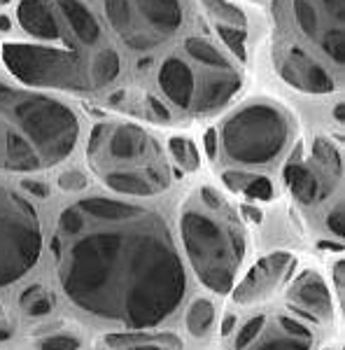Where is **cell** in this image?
I'll use <instances>...</instances> for the list:
<instances>
[{
  "label": "cell",
  "mask_w": 345,
  "mask_h": 350,
  "mask_svg": "<svg viewBox=\"0 0 345 350\" xmlns=\"http://www.w3.org/2000/svg\"><path fill=\"white\" fill-rule=\"evenodd\" d=\"M243 194H245L247 199L271 201V199H273V185H271V180L264 178V175H254L252 183L243 189Z\"/></svg>",
  "instance_id": "f1b7e54d"
},
{
  "label": "cell",
  "mask_w": 345,
  "mask_h": 350,
  "mask_svg": "<svg viewBox=\"0 0 345 350\" xmlns=\"http://www.w3.org/2000/svg\"><path fill=\"white\" fill-rule=\"evenodd\" d=\"M59 187L64 191H80L87 187V175L80 171H66L59 178Z\"/></svg>",
  "instance_id": "4dcf8cb0"
},
{
  "label": "cell",
  "mask_w": 345,
  "mask_h": 350,
  "mask_svg": "<svg viewBox=\"0 0 345 350\" xmlns=\"http://www.w3.org/2000/svg\"><path fill=\"white\" fill-rule=\"evenodd\" d=\"M287 308L299 318H305L310 323H331L333 320V299L331 292L327 287L325 278L318 271L308 269L303 273H299L292 280V285L287 287L285 295Z\"/></svg>",
  "instance_id": "30bf717a"
},
{
  "label": "cell",
  "mask_w": 345,
  "mask_h": 350,
  "mask_svg": "<svg viewBox=\"0 0 345 350\" xmlns=\"http://www.w3.org/2000/svg\"><path fill=\"white\" fill-rule=\"evenodd\" d=\"M77 135L80 122L61 100L0 82V171L52 168L70 157Z\"/></svg>",
  "instance_id": "7a4b0ae2"
},
{
  "label": "cell",
  "mask_w": 345,
  "mask_h": 350,
  "mask_svg": "<svg viewBox=\"0 0 345 350\" xmlns=\"http://www.w3.org/2000/svg\"><path fill=\"white\" fill-rule=\"evenodd\" d=\"M280 75L287 84L305 94H331L336 89V82L329 72L299 47H292L282 56Z\"/></svg>",
  "instance_id": "8fae6325"
},
{
  "label": "cell",
  "mask_w": 345,
  "mask_h": 350,
  "mask_svg": "<svg viewBox=\"0 0 345 350\" xmlns=\"http://www.w3.org/2000/svg\"><path fill=\"white\" fill-rule=\"evenodd\" d=\"M40 295H44V290H42V287H40V285H31V287H28V290L24 292V295H21V299H19L21 308H26L28 304H31V301H36V299L40 297Z\"/></svg>",
  "instance_id": "60d3db41"
},
{
  "label": "cell",
  "mask_w": 345,
  "mask_h": 350,
  "mask_svg": "<svg viewBox=\"0 0 345 350\" xmlns=\"http://www.w3.org/2000/svg\"><path fill=\"white\" fill-rule=\"evenodd\" d=\"M203 143H206V154L215 159L217 157V133H215V129H208L206 135H203Z\"/></svg>",
  "instance_id": "f35d334b"
},
{
  "label": "cell",
  "mask_w": 345,
  "mask_h": 350,
  "mask_svg": "<svg viewBox=\"0 0 345 350\" xmlns=\"http://www.w3.org/2000/svg\"><path fill=\"white\" fill-rule=\"evenodd\" d=\"M120 70H122L120 54L112 52V49H105V52H100L94 59L92 70H89V77H92V87H105V84H110L112 80H117V77H120Z\"/></svg>",
  "instance_id": "44dd1931"
},
{
  "label": "cell",
  "mask_w": 345,
  "mask_h": 350,
  "mask_svg": "<svg viewBox=\"0 0 345 350\" xmlns=\"http://www.w3.org/2000/svg\"><path fill=\"white\" fill-rule=\"evenodd\" d=\"M10 338H12V329H10V327H0V343L10 341Z\"/></svg>",
  "instance_id": "ee69618b"
},
{
  "label": "cell",
  "mask_w": 345,
  "mask_h": 350,
  "mask_svg": "<svg viewBox=\"0 0 345 350\" xmlns=\"http://www.w3.org/2000/svg\"><path fill=\"white\" fill-rule=\"evenodd\" d=\"M217 33H219V38L224 40L226 47H229L231 52L236 54V59H238V61L247 59V54H245V38H247V33L243 31V28H236V26H231V24H217Z\"/></svg>",
  "instance_id": "484cf974"
},
{
  "label": "cell",
  "mask_w": 345,
  "mask_h": 350,
  "mask_svg": "<svg viewBox=\"0 0 345 350\" xmlns=\"http://www.w3.org/2000/svg\"><path fill=\"white\" fill-rule=\"evenodd\" d=\"M294 16L331 64L343 66V0H294Z\"/></svg>",
  "instance_id": "ba28073f"
},
{
  "label": "cell",
  "mask_w": 345,
  "mask_h": 350,
  "mask_svg": "<svg viewBox=\"0 0 345 350\" xmlns=\"http://www.w3.org/2000/svg\"><path fill=\"white\" fill-rule=\"evenodd\" d=\"M147 105H150V112H152V117L154 120H159V122H168L171 120V112H168L166 108H163V103H159L156 98H147Z\"/></svg>",
  "instance_id": "8d00e7d4"
},
{
  "label": "cell",
  "mask_w": 345,
  "mask_h": 350,
  "mask_svg": "<svg viewBox=\"0 0 345 350\" xmlns=\"http://www.w3.org/2000/svg\"><path fill=\"white\" fill-rule=\"evenodd\" d=\"M40 250L42 227L36 208L16 191L0 187V290L24 278Z\"/></svg>",
  "instance_id": "8992f818"
},
{
  "label": "cell",
  "mask_w": 345,
  "mask_h": 350,
  "mask_svg": "<svg viewBox=\"0 0 345 350\" xmlns=\"http://www.w3.org/2000/svg\"><path fill=\"white\" fill-rule=\"evenodd\" d=\"M313 159L320 163L325 171H329L331 175H341L343 173V159L341 152H338L336 145L327 138H315L313 143Z\"/></svg>",
  "instance_id": "603a6c76"
},
{
  "label": "cell",
  "mask_w": 345,
  "mask_h": 350,
  "mask_svg": "<svg viewBox=\"0 0 345 350\" xmlns=\"http://www.w3.org/2000/svg\"><path fill=\"white\" fill-rule=\"evenodd\" d=\"M180 236L201 283L217 295L231 292L247 250L245 231L234 215L215 217L210 208H184L180 215Z\"/></svg>",
  "instance_id": "277c9868"
},
{
  "label": "cell",
  "mask_w": 345,
  "mask_h": 350,
  "mask_svg": "<svg viewBox=\"0 0 345 350\" xmlns=\"http://www.w3.org/2000/svg\"><path fill=\"white\" fill-rule=\"evenodd\" d=\"M184 47L191 59H196L203 66H210L212 70H234V68H231V61L226 59L215 44L203 40V38H189V40L184 42Z\"/></svg>",
  "instance_id": "ffe728a7"
},
{
  "label": "cell",
  "mask_w": 345,
  "mask_h": 350,
  "mask_svg": "<svg viewBox=\"0 0 345 350\" xmlns=\"http://www.w3.org/2000/svg\"><path fill=\"white\" fill-rule=\"evenodd\" d=\"M16 14H19V24L31 36L44 38V40H56L61 36L52 0H21Z\"/></svg>",
  "instance_id": "9a60e30c"
},
{
  "label": "cell",
  "mask_w": 345,
  "mask_h": 350,
  "mask_svg": "<svg viewBox=\"0 0 345 350\" xmlns=\"http://www.w3.org/2000/svg\"><path fill=\"white\" fill-rule=\"evenodd\" d=\"M333 117H336V122H345V105L343 103H338L336 108H333Z\"/></svg>",
  "instance_id": "7bdbcfd3"
},
{
  "label": "cell",
  "mask_w": 345,
  "mask_h": 350,
  "mask_svg": "<svg viewBox=\"0 0 345 350\" xmlns=\"http://www.w3.org/2000/svg\"><path fill=\"white\" fill-rule=\"evenodd\" d=\"M327 350H329V348H327Z\"/></svg>",
  "instance_id": "681fc988"
},
{
  "label": "cell",
  "mask_w": 345,
  "mask_h": 350,
  "mask_svg": "<svg viewBox=\"0 0 345 350\" xmlns=\"http://www.w3.org/2000/svg\"><path fill=\"white\" fill-rule=\"evenodd\" d=\"M0 313H3V308H0Z\"/></svg>",
  "instance_id": "c3c4849f"
},
{
  "label": "cell",
  "mask_w": 345,
  "mask_h": 350,
  "mask_svg": "<svg viewBox=\"0 0 345 350\" xmlns=\"http://www.w3.org/2000/svg\"><path fill=\"white\" fill-rule=\"evenodd\" d=\"M82 341L77 336H70V334H54V336H47L38 343L40 350H80Z\"/></svg>",
  "instance_id": "f546056e"
},
{
  "label": "cell",
  "mask_w": 345,
  "mask_h": 350,
  "mask_svg": "<svg viewBox=\"0 0 345 350\" xmlns=\"http://www.w3.org/2000/svg\"><path fill=\"white\" fill-rule=\"evenodd\" d=\"M168 150H171L173 159L180 163L182 171H196V168H199V163H201L199 150H196V145L191 143L189 138L175 135V138L168 140Z\"/></svg>",
  "instance_id": "cb8c5ba5"
},
{
  "label": "cell",
  "mask_w": 345,
  "mask_h": 350,
  "mask_svg": "<svg viewBox=\"0 0 345 350\" xmlns=\"http://www.w3.org/2000/svg\"><path fill=\"white\" fill-rule=\"evenodd\" d=\"M266 315H254V318L247 320L245 325H243V329L238 332V336H236V350H245L250 348L254 343V338L262 334L264 325H266Z\"/></svg>",
  "instance_id": "83f0119b"
},
{
  "label": "cell",
  "mask_w": 345,
  "mask_h": 350,
  "mask_svg": "<svg viewBox=\"0 0 345 350\" xmlns=\"http://www.w3.org/2000/svg\"><path fill=\"white\" fill-rule=\"evenodd\" d=\"M240 213H243V217H245L247 222H254V224H259L264 219V213L259 211L257 206H250V203H245V206L240 208Z\"/></svg>",
  "instance_id": "ab89813d"
},
{
  "label": "cell",
  "mask_w": 345,
  "mask_h": 350,
  "mask_svg": "<svg viewBox=\"0 0 345 350\" xmlns=\"http://www.w3.org/2000/svg\"><path fill=\"white\" fill-rule=\"evenodd\" d=\"M327 227H329V231L336 239H343V206L341 203L327 215Z\"/></svg>",
  "instance_id": "836d02e7"
},
{
  "label": "cell",
  "mask_w": 345,
  "mask_h": 350,
  "mask_svg": "<svg viewBox=\"0 0 345 350\" xmlns=\"http://www.w3.org/2000/svg\"><path fill=\"white\" fill-rule=\"evenodd\" d=\"M203 5L208 8V12L215 14L217 19H229L231 26L238 24L243 26L245 24V16H243V12L236 5H231L229 0H203Z\"/></svg>",
  "instance_id": "4316f807"
},
{
  "label": "cell",
  "mask_w": 345,
  "mask_h": 350,
  "mask_svg": "<svg viewBox=\"0 0 345 350\" xmlns=\"http://www.w3.org/2000/svg\"><path fill=\"white\" fill-rule=\"evenodd\" d=\"M333 285H336V297L341 299V304H343V292H345V262L343 259H338V262L333 264Z\"/></svg>",
  "instance_id": "d590c367"
},
{
  "label": "cell",
  "mask_w": 345,
  "mask_h": 350,
  "mask_svg": "<svg viewBox=\"0 0 345 350\" xmlns=\"http://www.w3.org/2000/svg\"><path fill=\"white\" fill-rule=\"evenodd\" d=\"M21 187H24L26 191H31L33 196H40V199L49 196V187L44 183H38V180H24V183H21Z\"/></svg>",
  "instance_id": "74e56055"
},
{
  "label": "cell",
  "mask_w": 345,
  "mask_h": 350,
  "mask_svg": "<svg viewBox=\"0 0 345 350\" xmlns=\"http://www.w3.org/2000/svg\"><path fill=\"white\" fill-rule=\"evenodd\" d=\"M103 5H105L107 21H110V26L115 28V31H120L122 36L131 31L133 16H131V5H128V0H103Z\"/></svg>",
  "instance_id": "d4e9b609"
},
{
  "label": "cell",
  "mask_w": 345,
  "mask_h": 350,
  "mask_svg": "<svg viewBox=\"0 0 345 350\" xmlns=\"http://www.w3.org/2000/svg\"><path fill=\"white\" fill-rule=\"evenodd\" d=\"M290 117L278 105L252 103L224 122L222 145L234 161L266 166L282 154L290 143Z\"/></svg>",
  "instance_id": "5b68a950"
},
{
  "label": "cell",
  "mask_w": 345,
  "mask_h": 350,
  "mask_svg": "<svg viewBox=\"0 0 345 350\" xmlns=\"http://www.w3.org/2000/svg\"><path fill=\"white\" fill-rule=\"evenodd\" d=\"M124 98V94L120 92V94H115V96H112V98H110V103H117V100H122Z\"/></svg>",
  "instance_id": "bcb514c9"
},
{
  "label": "cell",
  "mask_w": 345,
  "mask_h": 350,
  "mask_svg": "<svg viewBox=\"0 0 345 350\" xmlns=\"http://www.w3.org/2000/svg\"><path fill=\"white\" fill-rule=\"evenodd\" d=\"M282 178H285L287 187L292 189V194L301 203H315L327 194L318 175L310 168H305L303 163H287Z\"/></svg>",
  "instance_id": "ac0fdd59"
},
{
  "label": "cell",
  "mask_w": 345,
  "mask_h": 350,
  "mask_svg": "<svg viewBox=\"0 0 345 350\" xmlns=\"http://www.w3.org/2000/svg\"><path fill=\"white\" fill-rule=\"evenodd\" d=\"M0 3H10V0H0Z\"/></svg>",
  "instance_id": "7dc6e473"
},
{
  "label": "cell",
  "mask_w": 345,
  "mask_h": 350,
  "mask_svg": "<svg viewBox=\"0 0 345 350\" xmlns=\"http://www.w3.org/2000/svg\"><path fill=\"white\" fill-rule=\"evenodd\" d=\"M52 255L75 306L126 329H150L182 304L187 275L159 213L110 196L61 211Z\"/></svg>",
  "instance_id": "6da1fadb"
},
{
  "label": "cell",
  "mask_w": 345,
  "mask_h": 350,
  "mask_svg": "<svg viewBox=\"0 0 345 350\" xmlns=\"http://www.w3.org/2000/svg\"><path fill=\"white\" fill-rule=\"evenodd\" d=\"M87 154L96 173L117 194L154 196L168 189L171 175L161 148L135 124H98L92 129Z\"/></svg>",
  "instance_id": "3957f363"
},
{
  "label": "cell",
  "mask_w": 345,
  "mask_h": 350,
  "mask_svg": "<svg viewBox=\"0 0 345 350\" xmlns=\"http://www.w3.org/2000/svg\"><path fill=\"white\" fill-rule=\"evenodd\" d=\"M252 178H254V175L245 173V171H226V173H222L224 185L229 189H234V191H243V189L247 187V185L252 183Z\"/></svg>",
  "instance_id": "1f68e13d"
},
{
  "label": "cell",
  "mask_w": 345,
  "mask_h": 350,
  "mask_svg": "<svg viewBox=\"0 0 345 350\" xmlns=\"http://www.w3.org/2000/svg\"><path fill=\"white\" fill-rule=\"evenodd\" d=\"M236 327V315H226L224 323H222V336H229Z\"/></svg>",
  "instance_id": "b9f144b4"
},
{
  "label": "cell",
  "mask_w": 345,
  "mask_h": 350,
  "mask_svg": "<svg viewBox=\"0 0 345 350\" xmlns=\"http://www.w3.org/2000/svg\"><path fill=\"white\" fill-rule=\"evenodd\" d=\"M3 59L10 72L31 87H52L66 92H87L92 89L89 70L77 54L47 49L38 44H5Z\"/></svg>",
  "instance_id": "52a82bcc"
},
{
  "label": "cell",
  "mask_w": 345,
  "mask_h": 350,
  "mask_svg": "<svg viewBox=\"0 0 345 350\" xmlns=\"http://www.w3.org/2000/svg\"><path fill=\"white\" fill-rule=\"evenodd\" d=\"M49 310H52V299L47 295H40L36 301H31L26 306V313L31 315V318H42V315H47Z\"/></svg>",
  "instance_id": "d6a6232c"
},
{
  "label": "cell",
  "mask_w": 345,
  "mask_h": 350,
  "mask_svg": "<svg viewBox=\"0 0 345 350\" xmlns=\"http://www.w3.org/2000/svg\"><path fill=\"white\" fill-rule=\"evenodd\" d=\"M138 10L163 36H171L182 24V8L178 0H135Z\"/></svg>",
  "instance_id": "e0dca14e"
},
{
  "label": "cell",
  "mask_w": 345,
  "mask_h": 350,
  "mask_svg": "<svg viewBox=\"0 0 345 350\" xmlns=\"http://www.w3.org/2000/svg\"><path fill=\"white\" fill-rule=\"evenodd\" d=\"M215 323V306L208 299H196L194 304L187 310V329L191 336L203 338L210 332V327Z\"/></svg>",
  "instance_id": "7402d4cb"
},
{
  "label": "cell",
  "mask_w": 345,
  "mask_h": 350,
  "mask_svg": "<svg viewBox=\"0 0 345 350\" xmlns=\"http://www.w3.org/2000/svg\"><path fill=\"white\" fill-rule=\"evenodd\" d=\"M159 87L180 110H191L194 103V72L182 59H166L159 70Z\"/></svg>",
  "instance_id": "4fadbf2b"
},
{
  "label": "cell",
  "mask_w": 345,
  "mask_h": 350,
  "mask_svg": "<svg viewBox=\"0 0 345 350\" xmlns=\"http://www.w3.org/2000/svg\"><path fill=\"white\" fill-rule=\"evenodd\" d=\"M105 346L110 350H184L182 338L171 332H112L105 336Z\"/></svg>",
  "instance_id": "2e32d148"
},
{
  "label": "cell",
  "mask_w": 345,
  "mask_h": 350,
  "mask_svg": "<svg viewBox=\"0 0 345 350\" xmlns=\"http://www.w3.org/2000/svg\"><path fill=\"white\" fill-rule=\"evenodd\" d=\"M240 89V77L236 75L234 70H219L217 75L208 77L206 84L194 94V103H191V110L201 112H212V110H219L238 94Z\"/></svg>",
  "instance_id": "5bb4252c"
},
{
  "label": "cell",
  "mask_w": 345,
  "mask_h": 350,
  "mask_svg": "<svg viewBox=\"0 0 345 350\" xmlns=\"http://www.w3.org/2000/svg\"><path fill=\"white\" fill-rule=\"evenodd\" d=\"M313 341V332L301 320L278 315L273 320H266L262 334L245 350H310Z\"/></svg>",
  "instance_id": "7c38bea8"
},
{
  "label": "cell",
  "mask_w": 345,
  "mask_h": 350,
  "mask_svg": "<svg viewBox=\"0 0 345 350\" xmlns=\"http://www.w3.org/2000/svg\"><path fill=\"white\" fill-rule=\"evenodd\" d=\"M0 31H10V19L0 14Z\"/></svg>",
  "instance_id": "f6af8a7d"
},
{
  "label": "cell",
  "mask_w": 345,
  "mask_h": 350,
  "mask_svg": "<svg viewBox=\"0 0 345 350\" xmlns=\"http://www.w3.org/2000/svg\"><path fill=\"white\" fill-rule=\"evenodd\" d=\"M201 201H203V206L210 208V211L224 208V196L212 187H201Z\"/></svg>",
  "instance_id": "e575fe53"
},
{
  "label": "cell",
  "mask_w": 345,
  "mask_h": 350,
  "mask_svg": "<svg viewBox=\"0 0 345 350\" xmlns=\"http://www.w3.org/2000/svg\"><path fill=\"white\" fill-rule=\"evenodd\" d=\"M64 12L66 21L75 31V36L80 38L84 44H96L100 40V28L98 21L94 19V14L80 3V0H56Z\"/></svg>",
  "instance_id": "d6986e66"
},
{
  "label": "cell",
  "mask_w": 345,
  "mask_h": 350,
  "mask_svg": "<svg viewBox=\"0 0 345 350\" xmlns=\"http://www.w3.org/2000/svg\"><path fill=\"white\" fill-rule=\"evenodd\" d=\"M294 264H296V259H294L292 252L285 250L262 257L247 271L245 278L234 287V301L240 304V306H247V304H259L271 299L287 280Z\"/></svg>",
  "instance_id": "9c48e42d"
}]
</instances>
